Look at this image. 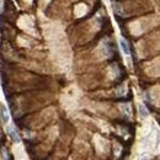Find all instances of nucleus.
Masks as SVG:
<instances>
[{
    "mask_svg": "<svg viewBox=\"0 0 160 160\" xmlns=\"http://www.w3.org/2000/svg\"><path fill=\"white\" fill-rule=\"evenodd\" d=\"M120 45H121V48H122V50H123V53L127 54V56H129V54H131V49H129V46H128L127 42H126L124 39H121V41H120Z\"/></svg>",
    "mask_w": 160,
    "mask_h": 160,
    "instance_id": "nucleus-1",
    "label": "nucleus"
},
{
    "mask_svg": "<svg viewBox=\"0 0 160 160\" xmlns=\"http://www.w3.org/2000/svg\"><path fill=\"white\" fill-rule=\"evenodd\" d=\"M0 113H1V118L5 123L9 122V113H7V110L5 108V106H1L0 107Z\"/></svg>",
    "mask_w": 160,
    "mask_h": 160,
    "instance_id": "nucleus-2",
    "label": "nucleus"
},
{
    "mask_svg": "<svg viewBox=\"0 0 160 160\" xmlns=\"http://www.w3.org/2000/svg\"><path fill=\"white\" fill-rule=\"evenodd\" d=\"M9 134H10V137H11V139L14 142H16V143L20 142V137H19V134H18L16 131H14L12 128H9Z\"/></svg>",
    "mask_w": 160,
    "mask_h": 160,
    "instance_id": "nucleus-3",
    "label": "nucleus"
},
{
    "mask_svg": "<svg viewBox=\"0 0 160 160\" xmlns=\"http://www.w3.org/2000/svg\"><path fill=\"white\" fill-rule=\"evenodd\" d=\"M139 115L143 117V118H145V117L148 116V111L144 105H139Z\"/></svg>",
    "mask_w": 160,
    "mask_h": 160,
    "instance_id": "nucleus-4",
    "label": "nucleus"
}]
</instances>
